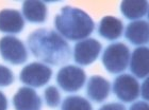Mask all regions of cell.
<instances>
[{"label":"cell","instance_id":"obj_14","mask_svg":"<svg viewBox=\"0 0 149 110\" xmlns=\"http://www.w3.org/2000/svg\"><path fill=\"white\" fill-rule=\"evenodd\" d=\"M124 25L121 20L113 16H106L101 19L98 28L100 36L108 40H115L119 38L123 34Z\"/></svg>","mask_w":149,"mask_h":110},{"label":"cell","instance_id":"obj_5","mask_svg":"<svg viewBox=\"0 0 149 110\" xmlns=\"http://www.w3.org/2000/svg\"><path fill=\"white\" fill-rule=\"evenodd\" d=\"M52 75V70L42 63H32L22 68L19 78L27 86L40 88L49 82Z\"/></svg>","mask_w":149,"mask_h":110},{"label":"cell","instance_id":"obj_2","mask_svg":"<svg viewBox=\"0 0 149 110\" xmlns=\"http://www.w3.org/2000/svg\"><path fill=\"white\" fill-rule=\"evenodd\" d=\"M54 25L61 35L69 40L86 38L94 31V21L88 14L74 6H64L54 18Z\"/></svg>","mask_w":149,"mask_h":110},{"label":"cell","instance_id":"obj_3","mask_svg":"<svg viewBox=\"0 0 149 110\" xmlns=\"http://www.w3.org/2000/svg\"><path fill=\"white\" fill-rule=\"evenodd\" d=\"M130 60V51L125 43H115L108 46L102 55V63L110 73L116 74L126 70Z\"/></svg>","mask_w":149,"mask_h":110},{"label":"cell","instance_id":"obj_9","mask_svg":"<svg viewBox=\"0 0 149 110\" xmlns=\"http://www.w3.org/2000/svg\"><path fill=\"white\" fill-rule=\"evenodd\" d=\"M13 104L16 110H40L42 101L32 88L22 87L13 98Z\"/></svg>","mask_w":149,"mask_h":110},{"label":"cell","instance_id":"obj_1","mask_svg":"<svg viewBox=\"0 0 149 110\" xmlns=\"http://www.w3.org/2000/svg\"><path fill=\"white\" fill-rule=\"evenodd\" d=\"M32 54L52 66L65 64L70 58V48L62 36L49 29H37L28 37Z\"/></svg>","mask_w":149,"mask_h":110},{"label":"cell","instance_id":"obj_15","mask_svg":"<svg viewBox=\"0 0 149 110\" xmlns=\"http://www.w3.org/2000/svg\"><path fill=\"white\" fill-rule=\"evenodd\" d=\"M22 13L26 19L30 22L42 23L47 18L46 4L42 1H25L22 4Z\"/></svg>","mask_w":149,"mask_h":110},{"label":"cell","instance_id":"obj_22","mask_svg":"<svg viewBox=\"0 0 149 110\" xmlns=\"http://www.w3.org/2000/svg\"><path fill=\"white\" fill-rule=\"evenodd\" d=\"M6 108H8V100L6 95L0 91V110H6Z\"/></svg>","mask_w":149,"mask_h":110},{"label":"cell","instance_id":"obj_4","mask_svg":"<svg viewBox=\"0 0 149 110\" xmlns=\"http://www.w3.org/2000/svg\"><path fill=\"white\" fill-rule=\"evenodd\" d=\"M0 54L12 65L24 64L28 58V52L22 40L14 36H4L0 39Z\"/></svg>","mask_w":149,"mask_h":110},{"label":"cell","instance_id":"obj_16","mask_svg":"<svg viewBox=\"0 0 149 110\" xmlns=\"http://www.w3.org/2000/svg\"><path fill=\"white\" fill-rule=\"evenodd\" d=\"M121 13L128 19H139L147 15L148 2L147 1H123L120 4Z\"/></svg>","mask_w":149,"mask_h":110},{"label":"cell","instance_id":"obj_21","mask_svg":"<svg viewBox=\"0 0 149 110\" xmlns=\"http://www.w3.org/2000/svg\"><path fill=\"white\" fill-rule=\"evenodd\" d=\"M129 110H149L148 103H145L143 101L136 102V103L132 104V106H131Z\"/></svg>","mask_w":149,"mask_h":110},{"label":"cell","instance_id":"obj_18","mask_svg":"<svg viewBox=\"0 0 149 110\" xmlns=\"http://www.w3.org/2000/svg\"><path fill=\"white\" fill-rule=\"evenodd\" d=\"M45 101H46L47 106L51 108L58 107L61 101V95L56 87L54 86H49L45 89Z\"/></svg>","mask_w":149,"mask_h":110},{"label":"cell","instance_id":"obj_20","mask_svg":"<svg viewBox=\"0 0 149 110\" xmlns=\"http://www.w3.org/2000/svg\"><path fill=\"white\" fill-rule=\"evenodd\" d=\"M98 110H126V107L119 103H111V104L103 105Z\"/></svg>","mask_w":149,"mask_h":110},{"label":"cell","instance_id":"obj_10","mask_svg":"<svg viewBox=\"0 0 149 110\" xmlns=\"http://www.w3.org/2000/svg\"><path fill=\"white\" fill-rule=\"evenodd\" d=\"M25 21L22 14L16 10H2L0 11V32L17 34L22 32Z\"/></svg>","mask_w":149,"mask_h":110},{"label":"cell","instance_id":"obj_7","mask_svg":"<svg viewBox=\"0 0 149 110\" xmlns=\"http://www.w3.org/2000/svg\"><path fill=\"white\" fill-rule=\"evenodd\" d=\"M113 91L120 101L131 103L140 95V85L136 78L129 74H121L115 78L113 84Z\"/></svg>","mask_w":149,"mask_h":110},{"label":"cell","instance_id":"obj_12","mask_svg":"<svg viewBox=\"0 0 149 110\" xmlns=\"http://www.w3.org/2000/svg\"><path fill=\"white\" fill-rule=\"evenodd\" d=\"M111 85L110 82L99 75H94L90 78L87 82L86 92L91 100L97 103L106 101L110 94Z\"/></svg>","mask_w":149,"mask_h":110},{"label":"cell","instance_id":"obj_11","mask_svg":"<svg viewBox=\"0 0 149 110\" xmlns=\"http://www.w3.org/2000/svg\"><path fill=\"white\" fill-rule=\"evenodd\" d=\"M131 72L139 78H145L149 73V50L147 47H140L133 51L130 63Z\"/></svg>","mask_w":149,"mask_h":110},{"label":"cell","instance_id":"obj_13","mask_svg":"<svg viewBox=\"0 0 149 110\" xmlns=\"http://www.w3.org/2000/svg\"><path fill=\"white\" fill-rule=\"evenodd\" d=\"M126 38L133 45H145L149 40L148 22L135 20L129 23L126 29Z\"/></svg>","mask_w":149,"mask_h":110},{"label":"cell","instance_id":"obj_23","mask_svg":"<svg viewBox=\"0 0 149 110\" xmlns=\"http://www.w3.org/2000/svg\"><path fill=\"white\" fill-rule=\"evenodd\" d=\"M142 96L145 100H148V80H146L143 84V88H142Z\"/></svg>","mask_w":149,"mask_h":110},{"label":"cell","instance_id":"obj_8","mask_svg":"<svg viewBox=\"0 0 149 110\" xmlns=\"http://www.w3.org/2000/svg\"><path fill=\"white\" fill-rule=\"evenodd\" d=\"M101 51V43L94 38L83 39L74 48V61L81 66H87L96 60Z\"/></svg>","mask_w":149,"mask_h":110},{"label":"cell","instance_id":"obj_19","mask_svg":"<svg viewBox=\"0 0 149 110\" xmlns=\"http://www.w3.org/2000/svg\"><path fill=\"white\" fill-rule=\"evenodd\" d=\"M14 82V74L9 68L0 65V87L12 85Z\"/></svg>","mask_w":149,"mask_h":110},{"label":"cell","instance_id":"obj_17","mask_svg":"<svg viewBox=\"0 0 149 110\" xmlns=\"http://www.w3.org/2000/svg\"><path fill=\"white\" fill-rule=\"evenodd\" d=\"M62 110H93L92 105L82 96H67L62 104Z\"/></svg>","mask_w":149,"mask_h":110},{"label":"cell","instance_id":"obj_6","mask_svg":"<svg viewBox=\"0 0 149 110\" xmlns=\"http://www.w3.org/2000/svg\"><path fill=\"white\" fill-rule=\"evenodd\" d=\"M85 72L81 68L68 65L60 69L56 75V82L66 92L79 91L85 82Z\"/></svg>","mask_w":149,"mask_h":110}]
</instances>
